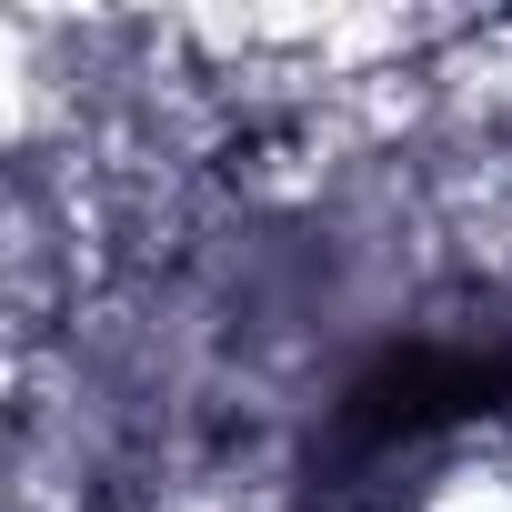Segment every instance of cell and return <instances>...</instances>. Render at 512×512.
<instances>
[{"label": "cell", "mask_w": 512, "mask_h": 512, "mask_svg": "<svg viewBox=\"0 0 512 512\" xmlns=\"http://www.w3.org/2000/svg\"><path fill=\"white\" fill-rule=\"evenodd\" d=\"M502 402H512V362H502V352L402 342V352H382V362L342 392L332 452H342V462H392V452H412V442H432V432H452V422H482V412H502Z\"/></svg>", "instance_id": "obj_1"}]
</instances>
